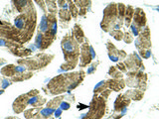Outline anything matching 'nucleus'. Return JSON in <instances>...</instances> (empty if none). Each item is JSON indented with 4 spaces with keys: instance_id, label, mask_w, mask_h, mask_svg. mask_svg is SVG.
<instances>
[{
    "instance_id": "1a4fd4ad",
    "label": "nucleus",
    "mask_w": 159,
    "mask_h": 119,
    "mask_svg": "<svg viewBox=\"0 0 159 119\" xmlns=\"http://www.w3.org/2000/svg\"><path fill=\"white\" fill-rule=\"evenodd\" d=\"M110 34H112L117 40H122V38H123V34H122V33L120 32L119 30H117V29L113 30L112 32H110Z\"/></svg>"
},
{
    "instance_id": "f03ea898",
    "label": "nucleus",
    "mask_w": 159,
    "mask_h": 119,
    "mask_svg": "<svg viewBox=\"0 0 159 119\" xmlns=\"http://www.w3.org/2000/svg\"><path fill=\"white\" fill-rule=\"evenodd\" d=\"M62 46H63V50L65 51L66 55L68 54L72 55L73 53L77 52V51H76V45L74 44L73 40H71L70 38H66L65 40H63Z\"/></svg>"
},
{
    "instance_id": "2eb2a0df",
    "label": "nucleus",
    "mask_w": 159,
    "mask_h": 119,
    "mask_svg": "<svg viewBox=\"0 0 159 119\" xmlns=\"http://www.w3.org/2000/svg\"><path fill=\"white\" fill-rule=\"evenodd\" d=\"M69 108H70V103H68V102H62L61 103V109L68 110Z\"/></svg>"
},
{
    "instance_id": "dca6fc26",
    "label": "nucleus",
    "mask_w": 159,
    "mask_h": 119,
    "mask_svg": "<svg viewBox=\"0 0 159 119\" xmlns=\"http://www.w3.org/2000/svg\"><path fill=\"white\" fill-rule=\"evenodd\" d=\"M117 68H118V70L120 69V70H122V72H125V70H126V69H125V67L123 64H119L117 65Z\"/></svg>"
},
{
    "instance_id": "f8f14e48",
    "label": "nucleus",
    "mask_w": 159,
    "mask_h": 119,
    "mask_svg": "<svg viewBox=\"0 0 159 119\" xmlns=\"http://www.w3.org/2000/svg\"><path fill=\"white\" fill-rule=\"evenodd\" d=\"M131 31H132L134 36H138V34H139V28L133 23L132 25H131Z\"/></svg>"
},
{
    "instance_id": "f257e3e1",
    "label": "nucleus",
    "mask_w": 159,
    "mask_h": 119,
    "mask_svg": "<svg viewBox=\"0 0 159 119\" xmlns=\"http://www.w3.org/2000/svg\"><path fill=\"white\" fill-rule=\"evenodd\" d=\"M138 28H142L146 23V18L144 11L140 8H136L134 10V22H133Z\"/></svg>"
},
{
    "instance_id": "423d86ee",
    "label": "nucleus",
    "mask_w": 159,
    "mask_h": 119,
    "mask_svg": "<svg viewBox=\"0 0 159 119\" xmlns=\"http://www.w3.org/2000/svg\"><path fill=\"white\" fill-rule=\"evenodd\" d=\"M24 23H25V20L23 16H20L15 20V26L18 28V29H22L24 26Z\"/></svg>"
},
{
    "instance_id": "20e7f679",
    "label": "nucleus",
    "mask_w": 159,
    "mask_h": 119,
    "mask_svg": "<svg viewBox=\"0 0 159 119\" xmlns=\"http://www.w3.org/2000/svg\"><path fill=\"white\" fill-rule=\"evenodd\" d=\"M126 17H125V25L126 26H129L130 25V21H131V17L134 14V9H133L132 6H127L126 7Z\"/></svg>"
},
{
    "instance_id": "f3484780",
    "label": "nucleus",
    "mask_w": 159,
    "mask_h": 119,
    "mask_svg": "<svg viewBox=\"0 0 159 119\" xmlns=\"http://www.w3.org/2000/svg\"><path fill=\"white\" fill-rule=\"evenodd\" d=\"M61 113H62L61 109H57L56 111H55V116H56V117H59V116L61 115Z\"/></svg>"
},
{
    "instance_id": "a211bd4d",
    "label": "nucleus",
    "mask_w": 159,
    "mask_h": 119,
    "mask_svg": "<svg viewBox=\"0 0 159 119\" xmlns=\"http://www.w3.org/2000/svg\"><path fill=\"white\" fill-rule=\"evenodd\" d=\"M4 45H6V42H5L4 40L0 39V46H4Z\"/></svg>"
},
{
    "instance_id": "0eeeda50",
    "label": "nucleus",
    "mask_w": 159,
    "mask_h": 119,
    "mask_svg": "<svg viewBox=\"0 0 159 119\" xmlns=\"http://www.w3.org/2000/svg\"><path fill=\"white\" fill-rule=\"evenodd\" d=\"M125 11H126V7H125L122 3L118 4V14H119V19H122V18H123Z\"/></svg>"
},
{
    "instance_id": "ddd939ff",
    "label": "nucleus",
    "mask_w": 159,
    "mask_h": 119,
    "mask_svg": "<svg viewBox=\"0 0 159 119\" xmlns=\"http://www.w3.org/2000/svg\"><path fill=\"white\" fill-rule=\"evenodd\" d=\"M123 38H124V41L127 43H131L132 42V37H130V35H129V33H125L124 34V36H123Z\"/></svg>"
},
{
    "instance_id": "39448f33",
    "label": "nucleus",
    "mask_w": 159,
    "mask_h": 119,
    "mask_svg": "<svg viewBox=\"0 0 159 119\" xmlns=\"http://www.w3.org/2000/svg\"><path fill=\"white\" fill-rule=\"evenodd\" d=\"M48 26H49V22H48L47 18L46 17H43L41 23H40V30H41V32H46L48 30Z\"/></svg>"
},
{
    "instance_id": "6ab92c4d",
    "label": "nucleus",
    "mask_w": 159,
    "mask_h": 119,
    "mask_svg": "<svg viewBox=\"0 0 159 119\" xmlns=\"http://www.w3.org/2000/svg\"><path fill=\"white\" fill-rule=\"evenodd\" d=\"M156 9H157V10H158V11H159V7H156Z\"/></svg>"
},
{
    "instance_id": "9b49d317",
    "label": "nucleus",
    "mask_w": 159,
    "mask_h": 119,
    "mask_svg": "<svg viewBox=\"0 0 159 119\" xmlns=\"http://www.w3.org/2000/svg\"><path fill=\"white\" fill-rule=\"evenodd\" d=\"M140 55L142 56V58L143 59H148V58L150 57V55H151V52H150V50H141L140 51Z\"/></svg>"
},
{
    "instance_id": "6e6552de",
    "label": "nucleus",
    "mask_w": 159,
    "mask_h": 119,
    "mask_svg": "<svg viewBox=\"0 0 159 119\" xmlns=\"http://www.w3.org/2000/svg\"><path fill=\"white\" fill-rule=\"evenodd\" d=\"M105 87H107V82H98V84L95 85V92H100V90L103 92V89H105Z\"/></svg>"
},
{
    "instance_id": "4468645a",
    "label": "nucleus",
    "mask_w": 159,
    "mask_h": 119,
    "mask_svg": "<svg viewBox=\"0 0 159 119\" xmlns=\"http://www.w3.org/2000/svg\"><path fill=\"white\" fill-rule=\"evenodd\" d=\"M95 70H97V65L94 64V65H90V67L89 68V70H88V73H89V75H90V73H94Z\"/></svg>"
},
{
    "instance_id": "9d476101",
    "label": "nucleus",
    "mask_w": 159,
    "mask_h": 119,
    "mask_svg": "<svg viewBox=\"0 0 159 119\" xmlns=\"http://www.w3.org/2000/svg\"><path fill=\"white\" fill-rule=\"evenodd\" d=\"M53 112H54V109H52V108H45V109H43L41 111V115L44 116V117H48V116L51 115Z\"/></svg>"
},
{
    "instance_id": "7ed1b4c3",
    "label": "nucleus",
    "mask_w": 159,
    "mask_h": 119,
    "mask_svg": "<svg viewBox=\"0 0 159 119\" xmlns=\"http://www.w3.org/2000/svg\"><path fill=\"white\" fill-rule=\"evenodd\" d=\"M108 83L107 84L110 85V87L112 88V90H115V92H117V90L122 89L124 87V83L122 80H110V82H107Z\"/></svg>"
}]
</instances>
